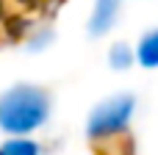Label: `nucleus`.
<instances>
[{"label": "nucleus", "mask_w": 158, "mask_h": 155, "mask_svg": "<svg viewBox=\"0 0 158 155\" xmlns=\"http://www.w3.org/2000/svg\"><path fill=\"white\" fill-rule=\"evenodd\" d=\"M117 14H119V0H97L94 11H92V19H89V33L92 36L108 33L117 22Z\"/></svg>", "instance_id": "7ed1b4c3"}, {"label": "nucleus", "mask_w": 158, "mask_h": 155, "mask_svg": "<svg viewBox=\"0 0 158 155\" xmlns=\"http://www.w3.org/2000/svg\"><path fill=\"white\" fill-rule=\"evenodd\" d=\"M133 108H136V97L133 94H117V97L103 100L89 114L86 133L92 139H106V136H114V133L125 130L131 116H133Z\"/></svg>", "instance_id": "f03ea898"}, {"label": "nucleus", "mask_w": 158, "mask_h": 155, "mask_svg": "<svg viewBox=\"0 0 158 155\" xmlns=\"http://www.w3.org/2000/svg\"><path fill=\"white\" fill-rule=\"evenodd\" d=\"M0 155H39V144L31 141L28 136L22 139H8L0 144Z\"/></svg>", "instance_id": "39448f33"}, {"label": "nucleus", "mask_w": 158, "mask_h": 155, "mask_svg": "<svg viewBox=\"0 0 158 155\" xmlns=\"http://www.w3.org/2000/svg\"><path fill=\"white\" fill-rule=\"evenodd\" d=\"M50 116V94L31 83H17L0 94V130L22 139L39 130Z\"/></svg>", "instance_id": "f257e3e1"}, {"label": "nucleus", "mask_w": 158, "mask_h": 155, "mask_svg": "<svg viewBox=\"0 0 158 155\" xmlns=\"http://www.w3.org/2000/svg\"><path fill=\"white\" fill-rule=\"evenodd\" d=\"M131 61H133V53H131L128 44H114V47H111V53H108V64H111L114 69H128Z\"/></svg>", "instance_id": "423d86ee"}, {"label": "nucleus", "mask_w": 158, "mask_h": 155, "mask_svg": "<svg viewBox=\"0 0 158 155\" xmlns=\"http://www.w3.org/2000/svg\"><path fill=\"white\" fill-rule=\"evenodd\" d=\"M136 58H139V64L147 67V69H156L158 67V28L142 36V42H139V47H136Z\"/></svg>", "instance_id": "20e7f679"}]
</instances>
